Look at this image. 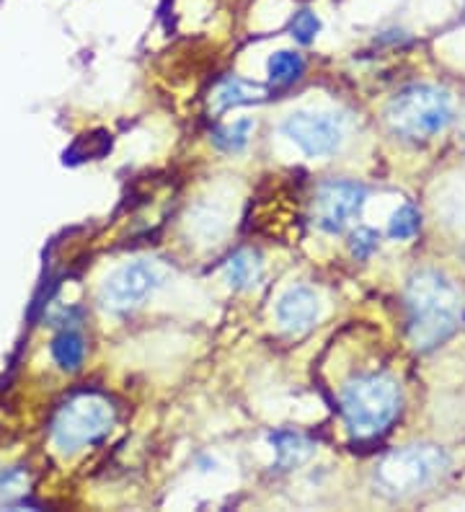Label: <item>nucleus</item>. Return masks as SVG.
Listing matches in <instances>:
<instances>
[{"instance_id": "f257e3e1", "label": "nucleus", "mask_w": 465, "mask_h": 512, "mask_svg": "<svg viewBox=\"0 0 465 512\" xmlns=\"http://www.w3.org/2000/svg\"><path fill=\"white\" fill-rule=\"evenodd\" d=\"M409 342L414 350L432 352L453 337L460 324V300L453 282L434 269H422L406 285Z\"/></svg>"}, {"instance_id": "f03ea898", "label": "nucleus", "mask_w": 465, "mask_h": 512, "mask_svg": "<svg viewBox=\"0 0 465 512\" xmlns=\"http://www.w3.org/2000/svg\"><path fill=\"white\" fill-rule=\"evenodd\" d=\"M401 412V386L383 373L360 375L341 391V414L354 438H378Z\"/></svg>"}, {"instance_id": "7ed1b4c3", "label": "nucleus", "mask_w": 465, "mask_h": 512, "mask_svg": "<svg viewBox=\"0 0 465 512\" xmlns=\"http://www.w3.org/2000/svg\"><path fill=\"white\" fill-rule=\"evenodd\" d=\"M453 117L450 96L434 86H409L385 109V119L398 138L429 140L445 130Z\"/></svg>"}, {"instance_id": "20e7f679", "label": "nucleus", "mask_w": 465, "mask_h": 512, "mask_svg": "<svg viewBox=\"0 0 465 512\" xmlns=\"http://www.w3.org/2000/svg\"><path fill=\"white\" fill-rule=\"evenodd\" d=\"M114 427V406L99 394H78L60 406L52 422V443L60 453H78L99 443Z\"/></svg>"}, {"instance_id": "39448f33", "label": "nucleus", "mask_w": 465, "mask_h": 512, "mask_svg": "<svg viewBox=\"0 0 465 512\" xmlns=\"http://www.w3.org/2000/svg\"><path fill=\"white\" fill-rule=\"evenodd\" d=\"M447 469V456L437 445H409L393 450L375 471V484L388 497H409L429 487Z\"/></svg>"}, {"instance_id": "423d86ee", "label": "nucleus", "mask_w": 465, "mask_h": 512, "mask_svg": "<svg viewBox=\"0 0 465 512\" xmlns=\"http://www.w3.org/2000/svg\"><path fill=\"white\" fill-rule=\"evenodd\" d=\"M163 272L161 267L150 259H137L127 262L124 267L114 269L106 277L99 290V303L112 313H127L137 308L148 295L161 288Z\"/></svg>"}, {"instance_id": "0eeeda50", "label": "nucleus", "mask_w": 465, "mask_h": 512, "mask_svg": "<svg viewBox=\"0 0 465 512\" xmlns=\"http://www.w3.org/2000/svg\"><path fill=\"white\" fill-rule=\"evenodd\" d=\"M367 192L362 184L349 179H331L323 182L313 202V223L329 236H339L360 218Z\"/></svg>"}, {"instance_id": "6e6552de", "label": "nucleus", "mask_w": 465, "mask_h": 512, "mask_svg": "<svg viewBox=\"0 0 465 512\" xmlns=\"http://www.w3.org/2000/svg\"><path fill=\"white\" fill-rule=\"evenodd\" d=\"M282 132L305 156H331L344 138V122L331 112H292L282 122Z\"/></svg>"}, {"instance_id": "1a4fd4ad", "label": "nucleus", "mask_w": 465, "mask_h": 512, "mask_svg": "<svg viewBox=\"0 0 465 512\" xmlns=\"http://www.w3.org/2000/svg\"><path fill=\"white\" fill-rule=\"evenodd\" d=\"M318 313H321L318 295L305 285H295L277 300V321L292 334L308 331L318 321Z\"/></svg>"}, {"instance_id": "9d476101", "label": "nucleus", "mask_w": 465, "mask_h": 512, "mask_svg": "<svg viewBox=\"0 0 465 512\" xmlns=\"http://www.w3.org/2000/svg\"><path fill=\"white\" fill-rule=\"evenodd\" d=\"M264 277V262L261 256L251 249H243L233 254L225 264V280L233 290H254Z\"/></svg>"}, {"instance_id": "9b49d317", "label": "nucleus", "mask_w": 465, "mask_h": 512, "mask_svg": "<svg viewBox=\"0 0 465 512\" xmlns=\"http://www.w3.org/2000/svg\"><path fill=\"white\" fill-rule=\"evenodd\" d=\"M269 443L274 445L279 469H295V466H300V463H305L313 456V443L305 435H300V432L279 430L269 438Z\"/></svg>"}, {"instance_id": "f8f14e48", "label": "nucleus", "mask_w": 465, "mask_h": 512, "mask_svg": "<svg viewBox=\"0 0 465 512\" xmlns=\"http://www.w3.org/2000/svg\"><path fill=\"white\" fill-rule=\"evenodd\" d=\"M269 88L259 86V83H248L241 78H228L220 83L215 94V109L217 112H228L233 107H243V104H254V101L267 99Z\"/></svg>"}, {"instance_id": "ddd939ff", "label": "nucleus", "mask_w": 465, "mask_h": 512, "mask_svg": "<svg viewBox=\"0 0 465 512\" xmlns=\"http://www.w3.org/2000/svg\"><path fill=\"white\" fill-rule=\"evenodd\" d=\"M52 357H55L57 368L65 370V373L81 370L83 360H86V339H83L81 331H75L73 326L62 329L52 339Z\"/></svg>"}, {"instance_id": "4468645a", "label": "nucleus", "mask_w": 465, "mask_h": 512, "mask_svg": "<svg viewBox=\"0 0 465 512\" xmlns=\"http://www.w3.org/2000/svg\"><path fill=\"white\" fill-rule=\"evenodd\" d=\"M303 70V57L292 50H279L267 60V75L272 86H290V83L300 81Z\"/></svg>"}, {"instance_id": "2eb2a0df", "label": "nucleus", "mask_w": 465, "mask_h": 512, "mask_svg": "<svg viewBox=\"0 0 465 512\" xmlns=\"http://www.w3.org/2000/svg\"><path fill=\"white\" fill-rule=\"evenodd\" d=\"M251 130H254V119H238L233 125L220 127V130L212 135V140H215L217 148H223L225 153H241L248 145Z\"/></svg>"}, {"instance_id": "dca6fc26", "label": "nucleus", "mask_w": 465, "mask_h": 512, "mask_svg": "<svg viewBox=\"0 0 465 512\" xmlns=\"http://www.w3.org/2000/svg\"><path fill=\"white\" fill-rule=\"evenodd\" d=\"M422 225V215L414 205H403L393 213L391 223H388V236L396 238V241H406V238H414L416 231Z\"/></svg>"}, {"instance_id": "f3484780", "label": "nucleus", "mask_w": 465, "mask_h": 512, "mask_svg": "<svg viewBox=\"0 0 465 512\" xmlns=\"http://www.w3.org/2000/svg\"><path fill=\"white\" fill-rule=\"evenodd\" d=\"M318 32H321V19L310 8H303L292 16L290 21V34L298 44H313L316 42Z\"/></svg>"}, {"instance_id": "a211bd4d", "label": "nucleus", "mask_w": 465, "mask_h": 512, "mask_svg": "<svg viewBox=\"0 0 465 512\" xmlns=\"http://www.w3.org/2000/svg\"><path fill=\"white\" fill-rule=\"evenodd\" d=\"M380 246V236L378 231H372V228H357L349 238V249L357 259H370Z\"/></svg>"}, {"instance_id": "6ab92c4d", "label": "nucleus", "mask_w": 465, "mask_h": 512, "mask_svg": "<svg viewBox=\"0 0 465 512\" xmlns=\"http://www.w3.org/2000/svg\"><path fill=\"white\" fill-rule=\"evenodd\" d=\"M26 476L16 469L0 471V494H6V497H13V494L24 492Z\"/></svg>"}, {"instance_id": "aec40b11", "label": "nucleus", "mask_w": 465, "mask_h": 512, "mask_svg": "<svg viewBox=\"0 0 465 512\" xmlns=\"http://www.w3.org/2000/svg\"><path fill=\"white\" fill-rule=\"evenodd\" d=\"M463 316H465V308H463Z\"/></svg>"}]
</instances>
